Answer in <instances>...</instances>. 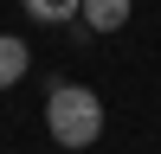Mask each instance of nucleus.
Instances as JSON below:
<instances>
[{"label":"nucleus","instance_id":"obj_2","mask_svg":"<svg viewBox=\"0 0 161 154\" xmlns=\"http://www.w3.org/2000/svg\"><path fill=\"white\" fill-rule=\"evenodd\" d=\"M26 64H32V51H26V38H13V32H0V90H13L26 77Z\"/></svg>","mask_w":161,"mask_h":154},{"label":"nucleus","instance_id":"obj_1","mask_svg":"<svg viewBox=\"0 0 161 154\" xmlns=\"http://www.w3.org/2000/svg\"><path fill=\"white\" fill-rule=\"evenodd\" d=\"M45 128H52L58 148H90L103 135V96L84 84H58L45 96Z\"/></svg>","mask_w":161,"mask_h":154},{"label":"nucleus","instance_id":"obj_4","mask_svg":"<svg viewBox=\"0 0 161 154\" xmlns=\"http://www.w3.org/2000/svg\"><path fill=\"white\" fill-rule=\"evenodd\" d=\"M77 7H84V0H26V13H32V19H45V26H58V19H71Z\"/></svg>","mask_w":161,"mask_h":154},{"label":"nucleus","instance_id":"obj_3","mask_svg":"<svg viewBox=\"0 0 161 154\" xmlns=\"http://www.w3.org/2000/svg\"><path fill=\"white\" fill-rule=\"evenodd\" d=\"M77 13H84L97 32H116V26H129V0H84Z\"/></svg>","mask_w":161,"mask_h":154}]
</instances>
